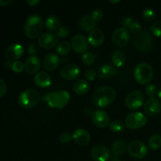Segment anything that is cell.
I'll return each mask as SVG.
<instances>
[{
	"mask_svg": "<svg viewBox=\"0 0 161 161\" xmlns=\"http://www.w3.org/2000/svg\"><path fill=\"white\" fill-rule=\"evenodd\" d=\"M116 91L110 86H102L97 87L93 94V102L98 108H106L114 102Z\"/></svg>",
	"mask_w": 161,
	"mask_h": 161,
	"instance_id": "cell-1",
	"label": "cell"
},
{
	"mask_svg": "<svg viewBox=\"0 0 161 161\" xmlns=\"http://www.w3.org/2000/svg\"><path fill=\"white\" fill-rule=\"evenodd\" d=\"M42 28H43L42 19L39 15L32 14L27 18L25 23L24 31L27 37L34 39L41 36Z\"/></svg>",
	"mask_w": 161,
	"mask_h": 161,
	"instance_id": "cell-2",
	"label": "cell"
},
{
	"mask_svg": "<svg viewBox=\"0 0 161 161\" xmlns=\"http://www.w3.org/2000/svg\"><path fill=\"white\" fill-rule=\"evenodd\" d=\"M70 100V94L65 91H53L47 94L43 101L50 108H63Z\"/></svg>",
	"mask_w": 161,
	"mask_h": 161,
	"instance_id": "cell-3",
	"label": "cell"
},
{
	"mask_svg": "<svg viewBox=\"0 0 161 161\" xmlns=\"http://www.w3.org/2000/svg\"><path fill=\"white\" fill-rule=\"evenodd\" d=\"M134 77L140 85L149 84L153 78V69L147 62H140L135 66Z\"/></svg>",
	"mask_w": 161,
	"mask_h": 161,
	"instance_id": "cell-4",
	"label": "cell"
},
{
	"mask_svg": "<svg viewBox=\"0 0 161 161\" xmlns=\"http://www.w3.org/2000/svg\"><path fill=\"white\" fill-rule=\"evenodd\" d=\"M40 99V94L37 90L28 89L20 93L17 102L21 108H31L36 106Z\"/></svg>",
	"mask_w": 161,
	"mask_h": 161,
	"instance_id": "cell-5",
	"label": "cell"
},
{
	"mask_svg": "<svg viewBox=\"0 0 161 161\" xmlns=\"http://www.w3.org/2000/svg\"><path fill=\"white\" fill-rule=\"evenodd\" d=\"M133 44L138 50L147 53L152 50L153 41L151 35L146 30H142L139 33L134 36Z\"/></svg>",
	"mask_w": 161,
	"mask_h": 161,
	"instance_id": "cell-6",
	"label": "cell"
},
{
	"mask_svg": "<svg viewBox=\"0 0 161 161\" xmlns=\"http://www.w3.org/2000/svg\"><path fill=\"white\" fill-rule=\"evenodd\" d=\"M147 124V117L142 113H130L125 118V126L127 128L136 130L145 127Z\"/></svg>",
	"mask_w": 161,
	"mask_h": 161,
	"instance_id": "cell-7",
	"label": "cell"
},
{
	"mask_svg": "<svg viewBox=\"0 0 161 161\" xmlns=\"http://www.w3.org/2000/svg\"><path fill=\"white\" fill-rule=\"evenodd\" d=\"M145 97L141 91H134L127 94L124 101V104L129 109L136 110L142 106Z\"/></svg>",
	"mask_w": 161,
	"mask_h": 161,
	"instance_id": "cell-8",
	"label": "cell"
},
{
	"mask_svg": "<svg viewBox=\"0 0 161 161\" xmlns=\"http://www.w3.org/2000/svg\"><path fill=\"white\" fill-rule=\"evenodd\" d=\"M130 40V32L127 28L119 27L113 31L112 35V41L117 47H124L128 43Z\"/></svg>",
	"mask_w": 161,
	"mask_h": 161,
	"instance_id": "cell-9",
	"label": "cell"
},
{
	"mask_svg": "<svg viewBox=\"0 0 161 161\" xmlns=\"http://www.w3.org/2000/svg\"><path fill=\"white\" fill-rule=\"evenodd\" d=\"M127 152L135 159H142L147 155L148 148L142 142L133 141L127 145Z\"/></svg>",
	"mask_w": 161,
	"mask_h": 161,
	"instance_id": "cell-10",
	"label": "cell"
},
{
	"mask_svg": "<svg viewBox=\"0 0 161 161\" xmlns=\"http://www.w3.org/2000/svg\"><path fill=\"white\" fill-rule=\"evenodd\" d=\"M58 37L55 33L44 32L38 38V44L43 49H52L58 45Z\"/></svg>",
	"mask_w": 161,
	"mask_h": 161,
	"instance_id": "cell-11",
	"label": "cell"
},
{
	"mask_svg": "<svg viewBox=\"0 0 161 161\" xmlns=\"http://www.w3.org/2000/svg\"><path fill=\"white\" fill-rule=\"evenodd\" d=\"M60 75L66 80H74L80 75V69L77 64L69 63L61 68Z\"/></svg>",
	"mask_w": 161,
	"mask_h": 161,
	"instance_id": "cell-12",
	"label": "cell"
},
{
	"mask_svg": "<svg viewBox=\"0 0 161 161\" xmlns=\"http://www.w3.org/2000/svg\"><path fill=\"white\" fill-rule=\"evenodd\" d=\"M91 157L94 161H108L111 158L110 151L103 145H96L91 149Z\"/></svg>",
	"mask_w": 161,
	"mask_h": 161,
	"instance_id": "cell-13",
	"label": "cell"
},
{
	"mask_svg": "<svg viewBox=\"0 0 161 161\" xmlns=\"http://www.w3.org/2000/svg\"><path fill=\"white\" fill-rule=\"evenodd\" d=\"M88 40L86 36L78 34L72 39L71 47L74 52L77 53H84L88 48Z\"/></svg>",
	"mask_w": 161,
	"mask_h": 161,
	"instance_id": "cell-14",
	"label": "cell"
},
{
	"mask_svg": "<svg viewBox=\"0 0 161 161\" xmlns=\"http://www.w3.org/2000/svg\"><path fill=\"white\" fill-rule=\"evenodd\" d=\"M145 113L149 116H155L161 111V102L157 98L151 97L149 98L143 105Z\"/></svg>",
	"mask_w": 161,
	"mask_h": 161,
	"instance_id": "cell-15",
	"label": "cell"
},
{
	"mask_svg": "<svg viewBox=\"0 0 161 161\" xmlns=\"http://www.w3.org/2000/svg\"><path fill=\"white\" fill-rule=\"evenodd\" d=\"M92 120L94 125L99 128H105L110 124L109 116L104 110H96L92 115Z\"/></svg>",
	"mask_w": 161,
	"mask_h": 161,
	"instance_id": "cell-16",
	"label": "cell"
},
{
	"mask_svg": "<svg viewBox=\"0 0 161 161\" xmlns=\"http://www.w3.org/2000/svg\"><path fill=\"white\" fill-rule=\"evenodd\" d=\"M5 54L8 61H16L24 54V48L20 44L13 43L7 47Z\"/></svg>",
	"mask_w": 161,
	"mask_h": 161,
	"instance_id": "cell-17",
	"label": "cell"
},
{
	"mask_svg": "<svg viewBox=\"0 0 161 161\" xmlns=\"http://www.w3.org/2000/svg\"><path fill=\"white\" fill-rule=\"evenodd\" d=\"M87 40L89 44L94 47H98L103 44L105 41V34L98 28H94L91 31L88 35Z\"/></svg>",
	"mask_w": 161,
	"mask_h": 161,
	"instance_id": "cell-18",
	"label": "cell"
},
{
	"mask_svg": "<svg viewBox=\"0 0 161 161\" xmlns=\"http://www.w3.org/2000/svg\"><path fill=\"white\" fill-rule=\"evenodd\" d=\"M60 62H61V59L55 53H48L45 58H43V61H42V65L43 68L47 71L49 72H53L55 69H58L59 66Z\"/></svg>",
	"mask_w": 161,
	"mask_h": 161,
	"instance_id": "cell-19",
	"label": "cell"
},
{
	"mask_svg": "<svg viewBox=\"0 0 161 161\" xmlns=\"http://www.w3.org/2000/svg\"><path fill=\"white\" fill-rule=\"evenodd\" d=\"M119 71L114 66L111 64H102L97 70V75L102 80H108L112 77L116 76L118 74Z\"/></svg>",
	"mask_w": 161,
	"mask_h": 161,
	"instance_id": "cell-20",
	"label": "cell"
},
{
	"mask_svg": "<svg viewBox=\"0 0 161 161\" xmlns=\"http://www.w3.org/2000/svg\"><path fill=\"white\" fill-rule=\"evenodd\" d=\"M41 62L39 58L36 55H31L26 59L25 62V70L28 74L37 73L38 71L40 69Z\"/></svg>",
	"mask_w": 161,
	"mask_h": 161,
	"instance_id": "cell-21",
	"label": "cell"
},
{
	"mask_svg": "<svg viewBox=\"0 0 161 161\" xmlns=\"http://www.w3.org/2000/svg\"><path fill=\"white\" fill-rule=\"evenodd\" d=\"M72 136V139L79 146H85L89 144L90 141H91V135H90L89 132L85 129H77L74 131Z\"/></svg>",
	"mask_w": 161,
	"mask_h": 161,
	"instance_id": "cell-22",
	"label": "cell"
},
{
	"mask_svg": "<svg viewBox=\"0 0 161 161\" xmlns=\"http://www.w3.org/2000/svg\"><path fill=\"white\" fill-rule=\"evenodd\" d=\"M35 84L40 88H47L51 85V78L46 72H39L34 77Z\"/></svg>",
	"mask_w": 161,
	"mask_h": 161,
	"instance_id": "cell-23",
	"label": "cell"
},
{
	"mask_svg": "<svg viewBox=\"0 0 161 161\" xmlns=\"http://www.w3.org/2000/svg\"><path fill=\"white\" fill-rule=\"evenodd\" d=\"M127 151V145L126 142L123 140H117L112 144V152L113 156L116 157H120L125 154Z\"/></svg>",
	"mask_w": 161,
	"mask_h": 161,
	"instance_id": "cell-24",
	"label": "cell"
},
{
	"mask_svg": "<svg viewBox=\"0 0 161 161\" xmlns=\"http://www.w3.org/2000/svg\"><path fill=\"white\" fill-rule=\"evenodd\" d=\"M79 26L84 31H92L97 26V22L93 20L91 15H85L80 18Z\"/></svg>",
	"mask_w": 161,
	"mask_h": 161,
	"instance_id": "cell-25",
	"label": "cell"
},
{
	"mask_svg": "<svg viewBox=\"0 0 161 161\" xmlns=\"http://www.w3.org/2000/svg\"><path fill=\"white\" fill-rule=\"evenodd\" d=\"M90 84L86 80H77L73 85L74 92L78 95H84L89 91Z\"/></svg>",
	"mask_w": 161,
	"mask_h": 161,
	"instance_id": "cell-26",
	"label": "cell"
},
{
	"mask_svg": "<svg viewBox=\"0 0 161 161\" xmlns=\"http://www.w3.org/2000/svg\"><path fill=\"white\" fill-rule=\"evenodd\" d=\"M111 61L114 67H122L126 63L125 54H124V52L120 51V50H116L112 54Z\"/></svg>",
	"mask_w": 161,
	"mask_h": 161,
	"instance_id": "cell-27",
	"label": "cell"
},
{
	"mask_svg": "<svg viewBox=\"0 0 161 161\" xmlns=\"http://www.w3.org/2000/svg\"><path fill=\"white\" fill-rule=\"evenodd\" d=\"M45 25L47 29L50 31H57L61 26V20L57 16L50 15L46 19Z\"/></svg>",
	"mask_w": 161,
	"mask_h": 161,
	"instance_id": "cell-28",
	"label": "cell"
},
{
	"mask_svg": "<svg viewBox=\"0 0 161 161\" xmlns=\"http://www.w3.org/2000/svg\"><path fill=\"white\" fill-rule=\"evenodd\" d=\"M72 47L71 44L69 42L66 41H62V42H59L56 47L57 53L60 55V56H66L70 53V50Z\"/></svg>",
	"mask_w": 161,
	"mask_h": 161,
	"instance_id": "cell-29",
	"label": "cell"
},
{
	"mask_svg": "<svg viewBox=\"0 0 161 161\" xmlns=\"http://www.w3.org/2000/svg\"><path fill=\"white\" fill-rule=\"evenodd\" d=\"M148 146L152 150H157L161 147V136L159 135H152L148 141Z\"/></svg>",
	"mask_w": 161,
	"mask_h": 161,
	"instance_id": "cell-30",
	"label": "cell"
},
{
	"mask_svg": "<svg viewBox=\"0 0 161 161\" xmlns=\"http://www.w3.org/2000/svg\"><path fill=\"white\" fill-rule=\"evenodd\" d=\"M109 128L110 130L113 133L119 134L124 131V129H125V125L122 121L116 119V120H113V122L110 123Z\"/></svg>",
	"mask_w": 161,
	"mask_h": 161,
	"instance_id": "cell-31",
	"label": "cell"
},
{
	"mask_svg": "<svg viewBox=\"0 0 161 161\" xmlns=\"http://www.w3.org/2000/svg\"><path fill=\"white\" fill-rule=\"evenodd\" d=\"M82 61L85 65H92L94 62V56L91 52H85L82 55Z\"/></svg>",
	"mask_w": 161,
	"mask_h": 161,
	"instance_id": "cell-32",
	"label": "cell"
},
{
	"mask_svg": "<svg viewBox=\"0 0 161 161\" xmlns=\"http://www.w3.org/2000/svg\"><path fill=\"white\" fill-rule=\"evenodd\" d=\"M150 31L155 36L161 38V20H156L152 24Z\"/></svg>",
	"mask_w": 161,
	"mask_h": 161,
	"instance_id": "cell-33",
	"label": "cell"
},
{
	"mask_svg": "<svg viewBox=\"0 0 161 161\" xmlns=\"http://www.w3.org/2000/svg\"><path fill=\"white\" fill-rule=\"evenodd\" d=\"M142 17L146 21H152L156 18V13L151 8H147L142 13Z\"/></svg>",
	"mask_w": 161,
	"mask_h": 161,
	"instance_id": "cell-34",
	"label": "cell"
},
{
	"mask_svg": "<svg viewBox=\"0 0 161 161\" xmlns=\"http://www.w3.org/2000/svg\"><path fill=\"white\" fill-rule=\"evenodd\" d=\"M145 92L149 96V97H154V96L158 93V90H157V86L155 84H152L149 83L145 88Z\"/></svg>",
	"mask_w": 161,
	"mask_h": 161,
	"instance_id": "cell-35",
	"label": "cell"
},
{
	"mask_svg": "<svg viewBox=\"0 0 161 161\" xmlns=\"http://www.w3.org/2000/svg\"><path fill=\"white\" fill-rule=\"evenodd\" d=\"M127 30L129 31V32H131L133 34L136 35L139 33L142 29V25L139 22L133 20V22L127 28Z\"/></svg>",
	"mask_w": 161,
	"mask_h": 161,
	"instance_id": "cell-36",
	"label": "cell"
},
{
	"mask_svg": "<svg viewBox=\"0 0 161 161\" xmlns=\"http://www.w3.org/2000/svg\"><path fill=\"white\" fill-rule=\"evenodd\" d=\"M69 34V30L65 26H60L59 28L56 31V35L58 39H64L67 37Z\"/></svg>",
	"mask_w": 161,
	"mask_h": 161,
	"instance_id": "cell-37",
	"label": "cell"
},
{
	"mask_svg": "<svg viewBox=\"0 0 161 161\" xmlns=\"http://www.w3.org/2000/svg\"><path fill=\"white\" fill-rule=\"evenodd\" d=\"M11 69L15 72H21L25 69V64L20 61H14L12 64Z\"/></svg>",
	"mask_w": 161,
	"mask_h": 161,
	"instance_id": "cell-38",
	"label": "cell"
},
{
	"mask_svg": "<svg viewBox=\"0 0 161 161\" xmlns=\"http://www.w3.org/2000/svg\"><path fill=\"white\" fill-rule=\"evenodd\" d=\"M72 136L69 133V132H62L61 133L59 136V141L61 143H63V144H67L69 142L72 140Z\"/></svg>",
	"mask_w": 161,
	"mask_h": 161,
	"instance_id": "cell-39",
	"label": "cell"
},
{
	"mask_svg": "<svg viewBox=\"0 0 161 161\" xmlns=\"http://www.w3.org/2000/svg\"><path fill=\"white\" fill-rule=\"evenodd\" d=\"M91 16L94 21L97 22V21H100V20L102 19V17H103V13H102V11L101 10V9H97L93 10V12L91 13Z\"/></svg>",
	"mask_w": 161,
	"mask_h": 161,
	"instance_id": "cell-40",
	"label": "cell"
},
{
	"mask_svg": "<svg viewBox=\"0 0 161 161\" xmlns=\"http://www.w3.org/2000/svg\"><path fill=\"white\" fill-rule=\"evenodd\" d=\"M97 76V73H96L95 71L92 69H90L85 72V78L86 79L89 81H93L94 79Z\"/></svg>",
	"mask_w": 161,
	"mask_h": 161,
	"instance_id": "cell-41",
	"label": "cell"
},
{
	"mask_svg": "<svg viewBox=\"0 0 161 161\" xmlns=\"http://www.w3.org/2000/svg\"><path fill=\"white\" fill-rule=\"evenodd\" d=\"M6 91H7V85L3 79L0 78V97H3L6 94Z\"/></svg>",
	"mask_w": 161,
	"mask_h": 161,
	"instance_id": "cell-42",
	"label": "cell"
},
{
	"mask_svg": "<svg viewBox=\"0 0 161 161\" xmlns=\"http://www.w3.org/2000/svg\"><path fill=\"white\" fill-rule=\"evenodd\" d=\"M133 18L130 17H123L122 19H121V25H123V27H124V28H128L129 25H130V24L133 22Z\"/></svg>",
	"mask_w": 161,
	"mask_h": 161,
	"instance_id": "cell-43",
	"label": "cell"
},
{
	"mask_svg": "<svg viewBox=\"0 0 161 161\" xmlns=\"http://www.w3.org/2000/svg\"><path fill=\"white\" fill-rule=\"evenodd\" d=\"M38 52V47L35 43H31L28 47V53L31 55H35Z\"/></svg>",
	"mask_w": 161,
	"mask_h": 161,
	"instance_id": "cell-44",
	"label": "cell"
},
{
	"mask_svg": "<svg viewBox=\"0 0 161 161\" xmlns=\"http://www.w3.org/2000/svg\"><path fill=\"white\" fill-rule=\"evenodd\" d=\"M39 3H40L39 0H28V1H27V3H28L30 6H36Z\"/></svg>",
	"mask_w": 161,
	"mask_h": 161,
	"instance_id": "cell-45",
	"label": "cell"
},
{
	"mask_svg": "<svg viewBox=\"0 0 161 161\" xmlns=\"http://www.w3.org/2000/svg\"><path fill=\"white\" fill-rule=\"evenodd\" d=\"M11 3H12V1H11V0H9V1L0 0V6H8L9 4H10Z\"/></svg>",
	"mask_w": 161,
	"mask_h": 161,
	"instance_id": "cell-46",
	"label": "cell"
},
{
	"mask_svg": "<svg viewBox=\"0 0 161 161\" xmlns=\"http://www.w3.org/2000/svg\"><path fill=\"white\" fill-rule=\"evenodd\" d=\"M12 64L13 62H11L10 61H5L4 66L6 69H11V68H12Z\"/></svg>",
	"mask_w": 161,
	"mask_h": 161,
	"instance_id": "cell-47",
	"label": "cell"
},
{
	"mask_svg": "<svg viewBox=\"0 0 161 161\" xmlns=\"http://www.w3.org/2000/svg\"><path fill=\"white\" fill-rule=\"evenodd\" d=\"M110 161H121L119 160V157H112L111 158H110Z\"/></svg>",
	"mask_w": 161,
	"mask_h": 161,
	"instance_id": "cell-48",
	"label": "cell"
},
{
	"mask_svg": "<svg viewBox=\"0 0 161 161\" xmlns=\"http://www.w3.org/2000/svg\"><path fill=\"white\" fill-rule=\"evenodd\" d=\"M157 95H158L159 98H160V100H161V87L160 88V90H159V91H158V93H157Z\"/></svg>",
	"mask_w": 161,
	"mask_h": 161,
	"instance_id": "cell-49",
	"label": "cell"
},
{
	"mask_svg": "<svg viewBox=\"0 0 161 161\" xmlns=\"http://www.w3.org/2000/svg\"><path fill=\"white\" fill-rule=\"evenodd\" d=\"M119 2H120V1L117 0V1H109V3H111V4H116V3H119Z\"/></svg>",
	"mask_w": 161,
	"mask_h": 161,
	"instance_id": "cell-50",
	"label": "cell"
}]
</instances>
